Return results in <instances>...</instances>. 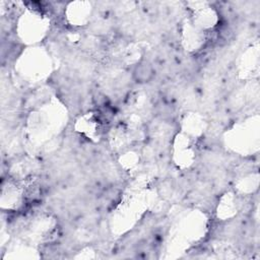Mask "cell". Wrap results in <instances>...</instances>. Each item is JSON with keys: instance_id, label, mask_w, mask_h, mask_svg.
Instances as JSON below:
<instances>
[{"instance_id": "6da1fadb", "label": "cell", "mask_w": 260, "mask_h": 260, "mask_svg": "<svg viewBox=\"0 0 260 260\" xmlns=\"http://www.w3.org/2000/svg\"><path fill=\"white\" fill-rule=\"evenodd\" d=\"M132 77L137 83L145 84L150 82L154 77V70L148 62L141 61L134 66L132 70Z\"/></svg>"}]
</instances>
